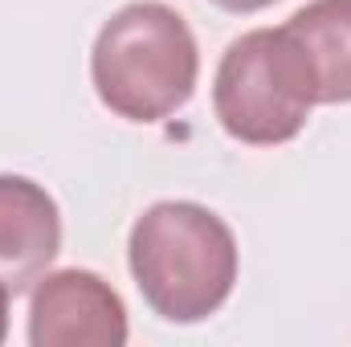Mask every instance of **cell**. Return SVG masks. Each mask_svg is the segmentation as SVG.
<instances>
[{"label": "cell", "mask_w": 351, "mask_h": 347, "mask_svg": "<svg viewBox=\"0 0 351 347\" xmlns=\"http://www.w3.org/2000/svg\"><path fill=\"white\" fill-rule=\"evenodd\" d=\"M62 254V208L45 184L16 172H0V282L16 294Z\"/></svg>", "instance_id": "cell-5"}, {"label": "cell", "mask_w": 351, "mask_h": 347, "mask_svg": "<svg viewBox=\"0 0 351 347\" xmlns=\"http://www.w3.org/2000/svg\"><path fill=\"white\" fill-rule=\"evenodd\" d=\"M127 265L143 302L176 327L217 315L237 286V237L196 200L143 208L127 237Z\"/></svg>", "instance_id": "cell-1"}, {"label": "cell", "mask_w": 351, "mask_h": 347, "mask_svg": "<svg viewBox=\"0 0 351 347\" xmlns=\"http://www.w3.org/2000/svg\"><path fill=\"white\" fill-rule=\"evenodd\" d=\"M311 74L286 29H250L221 53L213 78V110L229 139L278 147L302 135L315 110Z\"/></svg>", "instance_id": "cell-3"}, {"label": "cell", "mask_w": 351, "mask_h": 347, "mask_svg": "<svg viewBox=\"0 0 351 347\" xmlns=\"http://www.w3.org/2000/svg\"><path fill=\"white\" fill-rule=\"evenodd\" d=\"M319 106L351 102V0H311L286 25Z\"/></svg>", "instance_id": "cell-6"}, {"label": "cell", "mask_w": 351, "mask_h": 347, "mask_svg": "<svg viewBox=\"0 0 351 347\" xmlns=\"http://www.w3.org/2000/svg\"><path fill=\"white\" fill-rule=\"evenodd\" d=\"M131 335L119 290L94 270H45L29 294L33 347H123Z\"/></svg>", "instance_id": "cell-4"}, {"label": "cell", "mask_w": 351, "mask_h": 347, "mask_svg": "<svg viewBox=\"0 0 351 347\" xmlns=\"http://www.w3.org/2000/svg\"><path fill=\"white\" fill-rule=\"evenodd\" d=\"M217 8H225V12H237V16H245V12H262L269 4H278V0H213Z\"/></svg>", "instance_id": "cell-7"}, {"label": "cell", "mask_w": 351, "mask_h": 347, "mask_svg": "<svg viewBox=\"0 0 351 347\" xmlns=\"http://www.w3.org/2000/svg\"><path fill=\"white\" fill-rule=\"evenodd\" d=\"M8 298H12V290L0 282V344H4V335H8Z\"/></svg>", "instance_id": "cell-8"}, {"label": "cell", "mask_w": 351, "mask_h": 347, "mask_svg": "<svg viewBox=\"0 0 351 347\" xmlns=\"http://www.w3.org/2000/svg\"><path fill=\"white\" fill-rule=\"evenodd\" d=\"M200 49L188 21L164 0L123 4L94 37L90 82L98 102L127 123H164L188 106Z\"/></svg>", "instance_id": "cell-2"}]
</instances>
